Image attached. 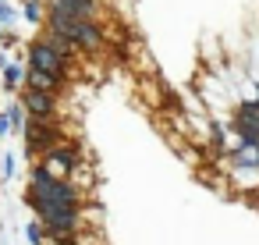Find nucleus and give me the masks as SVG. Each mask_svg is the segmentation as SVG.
Returning <instances> with one entry per match:
<instances>
[{"label":"nucleus","instance_id":"4","mask_svg":"<svg viewBox=\"0 0 259 245\" xmlns=\"http://www.w3.org/2000/svg\"><path fill=\"white\" fill-rule=\"evenodd\" d=\"M29 68L47 71V75H54V78H61V82H64V57H61L47 39H36V43L29 47Z\"/></svg>","mask_w":259,"mask_h":245},{"label":"nucleus","instance_id":"12","mask_svg":"<svg viewBox=\"0 0 259 245\" xmlns=\"http://www.w3.org/2000/svg\"><path fill=\"white\" fill-rule=\"evenodd\" d=\"M25 107L22 103H15V107H8V121H11V128H25Z\"/></svg>","mask_w":259,"mask_h":245},{"label":"nucleus","instance_id":"13","mask_svg":"<svg viewBox=\"0 0 259 245\" xmlns=\"http://www.w3.org/2000/svg\"><path fill=\"white\" fill-rule=\"evenodd\" d=\"M4 82H8V89L22 86V68H18V64H8V68H4Z\"/></svg>","mask_w":259,"mask_h":245},{"label":"nucleus","instance_id":"1","mask_svg":"<svg viewBox=\"0 0 259 245\" xmlns=\"http://www.w3.org/2000/svg\"><path fill=\"white\" fill-rule=\"evenodd\" d=\"M25 202L36 210V217H39V224L43 227H50V231H68V234H75L78 227H82V213H78V206H64V202H47V199H39V195H25Z\"/></svg>","mask_w":259,"mask_h":245},{"label":"nucleus","instance_id":"15","mask_svg":"<svg viewBox=\"0 0 259 245\" xmlns=\"http://www.w3.org/2000/svg\"><path fill=\"white\" fill-rule=\"evenodd\" d=\"M39 15H43V8L36 4V0H29V4H25V18L29 22H39Z\"/></svg>","mask_w":259,"mask_h":245},{"label":"nucleus","instance_id":"14","mask_svg":"<svg viewBox=\"0 0 259 245\" xmlns=\"http://www.w3.org/2000/svg\"><path fill=\"white\" fill-rule=\"evenodd\" d=\"M25 234H29V241H32V245H47V234H43V227H39V224H29V227H25Z\"/></svg>","mask_w":259,"mask_h":245},{"label":"nucleus","instance_id":"2","mask_svg":"<svg viewBox=\"0 0 259 245\" xmlns=\"http://www.w3.org/2000/svg\"><path fill=\"white\" fill-rule=\"evenodd\" d=\"M29 192H32V195H39V199H47V202L78 206V188H75L71 181L54 178L43 164H36V167H32V174H29Z\"/></svg>","mask_w":259,"mask_h":245},{"label":"nucleus","instance_id":"18","mask_svg":"<svg viewBox=\"0 0 259 245\" xmlns=\"http://www.w3.org/2000/svg\"><path fill=\"white\" fill-rule=\"evenodd\" d=\"M0 43H4V32H0Z\"/></svg>","mask_w":259,"mask_h":245},{"label":"nucleus","instance_id":"9","mask_svg":"<svg viewBox=\"0 0 259 245\" xmlns=\"http://www.w3.org/2000/svg\"><path fill=\"white\" fill-rule=\"evenodd\" d=\"M100 43H103V32L96 29V22H93V18L78 22V32H75V47H82V50H100Z\"/></svg>","mask_w":259,"mask_h":245},{"label":"nucleus","instance_id":"11","mask_svg":"<svg viewBox=\"0 0 259 245\" xmlns=\"http://www.w3.org/2000/svg\"><path fill=\"white\" fill-rule=\"evenodd\" d=\"M43 39H47V43H50V47H54V50H57V54H61L64 61H68V57H71V54L78 50V47H75L71 39H64V36H57V32H47Z\"/></svg>","mask_w":259,"mask_h":245},{"label":"nucleus","instance_id":"7","mask_svg":"<svg viewBox=\"0 0 259 245\" xmlns=\"http://www.w3.org/2000/svg\"><path fill=\"white\" fill-rule=\"evenodd\" d=\"M22 107L29 117H43V121H54V93H39V89H25L22 96Z\"/></svg>","mask_w":259,"mask_h":245},{"label":"nucleus","instance_id":"16","mask_svg":"<svg viewBox=\"0 0 259 245\" xmlns=\"http://www.w3.org/2000/svg\"><path fill=\"white\" fill-rule=\"evenodd\" d=\"M11 174H15V156L8 153V156H4V178H11Z\"/></svg>","mask_w":259,"mask_h":245},{"label":"nucleus","instance_id":"6","mask_svg":"<svg viewBox=\"0 0 259 245\" xmlns=\"http://www.w3.org/2000/svg\"><path fill=\"white\" fill-rule=\"evenodd\" d=\"M39 160H43V167H47L54 178H57V171H75V167L82 164V160H78V149H75V146H64V142L54 146L50 153H43Z\"/></svg>","mask_w":259,"mask_h":245},{"label":"nucleus","instance_id":"10","mask_svg":"<svg viewBox=\"0 0 259 245\" xmlns=\"http://www.w3.org/2000/svg\"><path fill=\"white\" fill-rule=\"evenodd\" d=\"M25 86H29V89H39V93H57L61 78H54V75H47V71H36V68H29V75H25Z\"/></svg>","mask_w":259,"mask_h":245},{"label":"nucleus","instance_id":"5","mask_svg":"<svg viewBox=\"0 0 259 245\" xmlns=\"http://www.w3.org/2000/svg\"><path fill=\"white\" fill-rule=\"evenodd\" d=\"M234 132L241 139V146H259V100L255 103H241L238 117H234Z\"/></svg>","mask_w":259,"mask_h":245},{"label":"nucleus","instance_id":"17","mask_svg":"<svg viewBox=\"0 0 259 245\" xmlns=\"http://www.w3.org/2000/svg\"><path fill=\"white\" fill-rule=\"evenodd\" d=\"M11 132V121H8V114H0V139H4Z\"/></svg>","mask_w":259,"mask_h":245},{"label":"nucleus","instance_id":"8","mask_svg":"<svg viewBox=\"0 0 259 245\" xmlns=\"http://www.w3.org/2000/svg\"><path fill=\"white\" fill-rule=\"evenodd\" d=\"M50 11L71 15V18H93L96 4H93V0H50Z\"/></svg>","mask_w":259,"mask_h":245},{"label":"nucleus","instance_id":"3","mask_svg":"<svg viewBox=\"0 0 259 245\" xmlns=\"http://www.w3.org/2000/svg\"><path fill=\"white\" fill-rule=\"evenodd\" d=\"M25 146H29L32 156H43V153H50L54 146H61V132L54 128V121L25 117Z\"/></svg>","mask_w":259,"mask_h":245}]
</instances>
